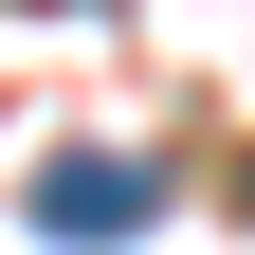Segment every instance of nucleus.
I'll use <instances>...</instances> for the list:
<instances>
[{
    "label": "nucleus",
    "mask_w": 255,
    "mask_h": 255,
    "mask_svg": "<svg viewBox=\"0 0 255 255\" xmlns=\"http://www.w3.org/2000/svg\"><path fill=\"white\" fill-rule=\"evenodd\" d=\"M146 219H164V164H128V146H55L37 164V237L110 255V237H146Z\"/></svg>",
    "instance_id": "obj_1"
}]
</instances>
